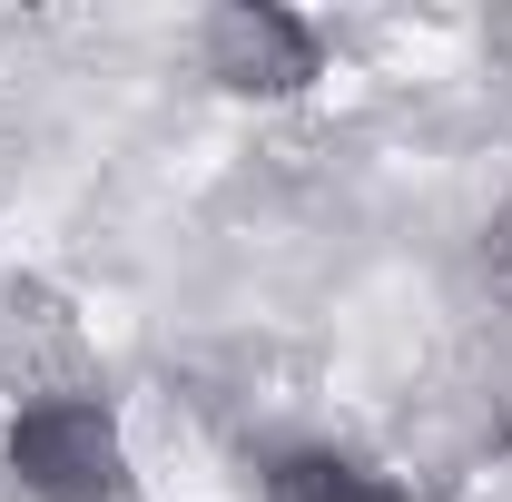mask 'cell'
<instances>
[{"label":"cell","mask_w":512,"mask_h":502,"mask_svg":"<svg viewBox=\"0 0 512 502\" xmlns=\"http://www.w3.org/2000/svg\"><path fill=\"white\" fill-rule=\"evenodd\" d=\"M207 69L227 89H247V99H286V89L316 79V30L296 10H276V0H227L207 20Z\"/></svg>","instance_id":"obj_2"},{"label":"cell","mask_w":512,"mask_h":502,"mask_svg":"<svg viewBox=\"0 0 512 502\" xmlns=\"http://www.w3.org/2000/svg\"><path fill=\"white\" fill-rule=\"evenodd\" d=\"M10 473H20L40 502H119V493H128L119 424H109L89 394L30 404V414L10 424Z\"/></svg>","instance_id":"obj_1"},{"label":"cell","mask_w":512,"mask_h":502,"mask_svg":"<svg viewBox=\"0 0 512 502\" xmlns=\"http://www.w3.org/2000/svg\"><path fill=\"white\" fill-rule=\"evenodd\" d=\"M266 502H414V493L384 483V473H365V463H345V453H286L276 483H266Z\"/></svg>","instance_id":"obj_3"}]
</instances>
